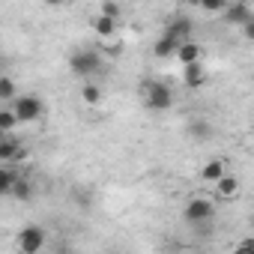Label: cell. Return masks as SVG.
I'll return each instance as SVG.
<instances>
[{
    "label": "cell",
    "instance_id": "obj_1",
    "mask_svg": "<svg viewBox=\"0 0 254 254\" xmlns=\"http://www.w3.org/2000/svg\"><path fill=\"white\" fill-rule=\"evenodd\" d=\"M141 96H144V105H147L150 111H156V114L171 111V105H174V93H171V87L162 84V81H144V84H141Z\"/></svg>",
    "mask_w": 254,
    "mask_h": 254
},
{
    "label": "cell",
    "instance_id": "obj_2",
    "mask_svg": "<svg viewBox=\"0 0 254 254\" xmlns=\"http://www.w3.org/2000/svg\"><path fill=\"white\" fill-rule=\"evenodd\" d=\"M99 66H102V57H99L96 51H90V48H81V51H75V54L69 57V69H72V75H78V78L93 75Z\"/></svg>",
    "mask_w": 254,
    "mask_h": 254
},
{
    "label": "cell",
    "instance_id": "obj_3",
    "mask_svg": "<svg viewBox=\"0 0 254 254\" xmlns=\"http://www.w3.org/2000/svg\"><path fill=\"white\" fill-rule=\"evenodd\" d=\"M212 215H215V203L209 197H191L186 203V209H183V218L189 224H206Z\"/></svg>",
    "mask_w": 254,
    "mask_h": 254
},
{
    "label": "cell",
    "instance_id": "obj_4",
    "mask_svg": "<svg viewBox=\"0 0 254 254\" xmlns=\"http://www.w3.org/2000/svg\"><path fill=\"white\" fill-rule=\"evenodd\" d=\"M12 108H15V114H18L21 123H36L45 114V102L39 96H18Z\"/></svg>",
    "mask_w": 254,
    "mask_h": 254
},
{
    "label": "cell",
    "instance_id": "obj_5",
    "mask_svg": "<svg viewBox=\"0 0 254 254\" xmlns=\"http://www.w3.org/2000/svg\"><path fill=\"white\" fill-rule=\"evenodd\" d=\"M42 245H45V230L39 224H27L18 233V248L24 254H36V251H42Z\"/></svg>",
    "mask_w": 254,
    "mask_h": 254
},
{
    "label": "cell",
    "instance_id": "obj_6",
    "mask_svg": "<svg viewBox=\"0 0 254 254\" xmlns=\"http://www.w3.org/2000/svg\"><path fill=\"white\" fill-rule=\"evenodd\" d=\"M180 45H183V39H177L174 33H168V30H165V33L156 39V45H153V54H156L159 60H168V57H177Z\"/></svg>",
    "mask_w": 254,
    "mask_h": 254
},
{
    "label": "cell",
    "instance_id": "obj_7",
    "mask_svg": "<svg viewBox=\"0 0 254 254\" xmlns=\"http://www.w3.org/2000/svg\"><path fill=\"white\" fill-rule=\"evenodd\" d=\"M212 189H215V194H218L221 200H233V197H239V191H242V183H239V177H233V174H224L221 180H215V183H212Z\"/></svg>",
    "mask_w": 254,
    "mask_h": 254
},
{
    "label": "cell",
    "instance_id": "obj_8",
    "mask_svg": "<svg viewBox=\"0 0 254 254\" xmlns=\"http://www.w3.org/2000/svg\"><path fill=\"white\" fill-rule=\"evenodd\" d=\"M183 81H186L191 90H200V87L206 84V69H203V63H200V60L186 63V66H183Z\"/></svg>",
    "mask_w": 254,
    "mask_h": 254
},
{
    "label": "cell",
    "instance_id": "obj_9",
    "mask_svg": "<svg viewBox=\"0 0 254 254\" xmlns=\"http://www.w3.org/2000/svg\"><path fill=\"white\" fill-rule=\"evenodd\" d=\"M165 30H168V33H174L177 39H183V42H186V39H191L194 24H191V18H189V15H177V18H171V21H168V27H165Z\"/></svg>",
    "mask_w": 254,
    "mask_h": 254
},
{
    "label": "cell",
    "instance_id": "obj_10",
    "mask_svg": "<svg viewBox=\"0 0 254 254\" xmlns=\"http://www.w3.org/2000/svg\"><path fill=\"white\" fill-rule=\"evenodd\" d=\"M93 30H96V36H99V39H111V36H114V30H117V18H111V15H105V12H99V15L93 18Z\"/></svg>",
    "mask_w": 254,
    "mask_h": 254
},
{
    "label": "cell",
    "instance_id": "obj_11",
    "mask_svg": "<svg viewBox=\"0 0 254 254\" xmlns=\"http://www.w3.org/2000/svg\"><path fill=\"white\" fill-rule=\"evenodd\" d=\"M224 174H227V165H224V159H212V162H206V165H203V171H200V180L212 186V183H215V180H221Z\"/></svg>",
    "mask_w": 254,
    "mask_h": 254
},
{
    "label": "cell",
    "instance_id": "obj_12",
    "mask_svg": "<svg viewBox=\"0 0 254 254\" xmlns=\"http://www.w3.org/2000/svg\"><path fill=\"white\" fill-rule=\"evenodd\" d=\"M251 15H254V12H251L245 3H230V6H227V12H224V21H227V24H239V27H242Z\"/></svg>",
    "mask_w": 254,
    "mask_h": 254
},
{
    "label": "cell",
    "instance_id": "obj_13",
    "mask_svg": "<svg viewBox=\"0 0 254 254\" xmlns=\"http://www.w3.org/2000/svg\"><path fill=\"white\" fill-rule=\"evenodd\" d=\"M189 135H191L194 141H209V138L215 135V129H212L209 120H191V123H189Z\"/></svg>",
    "mask_w": 254,
    "mask_h": 254
},
{
    "label": "cell",
    "instance_id": "obj_14",
    "mask_svg": "<svg viewBox=\"0 0 254 254\" xmlns=\"http://www.w3.org/2000/svg\"><path fill=\"white\" fill-rule=\"evenodd\" d=\"M18 156H21V147L9 135H3V141H0V162L9 165V162H18Z\"/></svg>",
    "mask_w": 254,
    "mask_h": 254
},
{
    "label": "cell",
    "instance_id": "obj_15",
    "mask_svg": "<svg viewBox=\"0 0 254 254\" xmlns=\"http://www.w3.org/2000/svg\"><path fill=\"white\" fill-rule=\"evenodd\" d=\"M177 60L186 66V63H194V60H200V45L194 42V39H186L183 45H180V51H177Z\"/></svg>",
    "mask_w": 254,
    "mask_h": 254
},
{
    "label": "cell",
    "instance_id": "obj_16",
    "mask_svg": "<svg viewBox=\"0 0 254 254\" xmlns=\"http://www.w3.org/2000/svg\"><path fill=\"white\" fill-rule=\"evenodd\" d=\"M15 183H18V174L9 165H3V168H0V194H12Z\"/></svg>",
    "mask_w": 254,
    "mask_h": 254
},
{
    "label": "cell",
    "instance_id": "obj_17",
    "mask_svg": "<svg viewBox=\"0 0 254 254\" xmlns=\"http://www.w3.org/2000/svg\"><path fill=\"white\" fill-rule=\"evenodd\" d=\"M18 123H21V120H18L15 108H3V111H0V132H3V135H9Z\"/></svg>",
    "mask_w": 254,
    "mask_h": 254
},
{
    "label": "cell",
    "instance_id": "obj_18",
    "mask_svg": "<svg viewBox=\"0 0 254 254\" xmlns=\"http://www.w3.org/2000/svg\"><path fill=\"white\" fill-rule=\"evenodd\" d=\"M12 197H15V200H24V203H27V200L33 197V186H30V180L18 177V183L12 186Z\"/></svg>",
    "mask_w": 254,
    "mask_h": 254
},
{
    "label": "cell",
    "instance_id": "obj_19",
    "mask_svg": "<svg viewBox=\"0 0 254 254\" xmlns=\"http://www.w3.org/2000/svg\"><path fill=\"white\" fill-rule=\"evenodd\" d=\"M81 99H84L90 108H96V105L102 102V90H99L96 84H84V87H81Z\"/></svg>",
    "mask_w": 254,
    "mask_h": 254
},
{
    "label": "cell",
    "instance_id": "obj_20",
    "mask_svg": "<svg viewBox=\"0 0 254 254\" xmlns=\"http://www.w3.org/2000/svg\"><path fill=\"white\" fill-rule=\"evenodd\" d=\"M12 96H15V81H12L9 75H3V78H0V99L9 102Z\"/></svg>",
    "mask_w": 254,
    "mask_h": 254
},
{
    "label": "cell",
    "instance_id": "obj_21",
    "mask_svg": "<svg viewBox=\"0 0 254 254\" xmlns=\"http://www.w3.org/2000/svg\"><path fill=\"white\" fill-rule=\"evenodd\" d=\"M102 12L111 15V18H120V15H123V9H120L117 0H105V3H102Z\"/></svg>",
    "mask_w": 254,
    "mask_h": 254
},
{
    "label": "cell",
    "instance_id": "obj_22",
    "mask_svg": "<svg viewBox=\"0 0 254 254\" xmlns=\"http://www.w3.org/2000/svg\"><path fill=\"white\" fill-rule=\"evenodd\" d=\"M206 12H221L224 6H227V0H203V3H200Z\"/></svg>",
    "mask_w": 254,
    "mask_h": 254
},
{
    "label": "cell",
    "instance_id": "obj_23",
    "mask_svg": "<svg viewBox=\"0 0 254 254\" xmlns=\"http://www.w3.org/2000/svg\"><path fill=\"white\" fill-rule=\"evenodd\" d=\"M242 36H245L248 42H254V15H251V18L242 24Z\"/></svg>",
    "mask_w": 254,
    "mask_h": 254
},
{
    "label": "cell",
    "instance_id": "obj_24",
    "mask_svg": "<svg viewBox=\"0 0 254 254\" xmlns=\"http://www.w3.org/2000/svg\"><path fill=\"white\" fill-rule=\"evenodd\" d=\"M75 197H78V203H81L84 209L90 206V194H87V191H75Z\"/></svg>",
    "mask_w": 254,
    "mask_h": 254
},
{
    "label": "cell",
    "instance_id": "obj_25",
    "mask_svg": "<svg viewBox=\"0 0 254 254\" xmlns=\"http://www.w3.org/2000/svg\"><path fill=\"white\" fill-rule=\"evenodd\" d=\"M236 248H239V251H254V239H242Z\"/></svg>",
    "mask_w": 254,
    "mask_h": 254
},
{
    "label": "cell",
    "instance_id": "obj_26",
    "mask_svg": "<svg viewBox=\"0 0 254 254\" xmlns=\"http://www.w3.org/2000/svg\"><path fill=\"white\" fill-rule=\"evenodd\" d=\"M186 3H189V6H200V3H203V0H186Z\"/></svg>",
    "mask_w": 254,
    "mask_h": 254
},
{
    "label": "cell",
    "instance_id": "obj_27",
    "mask_svg": "<svg viewBox=\"0 0 254 254\" xmlns=\"http://www.w3.org/2000/svg\"><path fill=\"white\" fill-rule=\"evenodd\" d=\"M45 3H48V6H57V3H63V0H45Z\"/></svg>",
    "mask_w": 254,
    "mask_h": 254
},
{
    "label": "cell",
    "instance_id": "obj_28",
    "mask_svg": "<svg viewBox=\"0 0 254 254\" xmlns=\"http://www.w3.org/2000/svg\"><path fill=\"white\" fill-rule=\"evenodd\" d=\"M227 3H230V0H227Z\"/></svg>",
    "mask_w": 254,
    "mask_h": 254
}]
</instances>
